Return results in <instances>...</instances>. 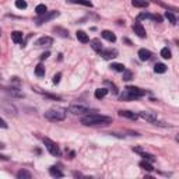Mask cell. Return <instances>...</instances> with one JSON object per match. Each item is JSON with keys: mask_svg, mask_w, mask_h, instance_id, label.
<instances>
[{"mask_svg": "<svg viewBox=\"0 0 179 179\" xmlns=\"http://www.w3.org/2000/svg\"><path fill=\"white\" fill-rule=\"evenodd\" d=\"M81 123L85 126H96V124H108L112 123V118L105 115H98V113H90L81 118Z\"/></svg>", "mask_w": 179, "mask_h": 179, "instance_id": "6da1fadb", "label": "cell"}, {"mask_svg": "<svg viewBox=\"0 0 179 179\" xmlns=\"http://www.w3.org/2000/svg\"><path fill=\"white\" fill-rule=\"evenodd\" d=\"M66 113H67V110L64 108H51L45 112V118L52 122H59V120H64Z\"/></svg>", "mask_w": 179, "mask_h": 179, "instance_id": "7a4b0ae2", "label": "cell"}, {"mask_svg": "<svg viewBox=\"0 0 179 179\" xmlns=\"http://www.w3.org/2000/svg\"><path fill=\"white\" fill-rule=\"evenodd\" d=\"M43 144H45V147L48 148V151L51 152L52 155H55V157H59V155H60V148H59V146H57L55 141H52L51 138L45 137V138H43Z\"/></svg>", "mask_w": 179, "mask_h": 179, "instance_id": "3957f363", "label": "cell"}, {"mask_svg": "<svg viewBox=\"0 0 179 179\" xmlns=\"http://www.w3.org/2000/svg\"><path fill=\"white\" fill-rule=\"evenodd\" d=\"M88 110H90V108L87 105H84V104H71L69 106V112L74 113V115H83Z\"/></svg>", "mask_w": 179, "mask_h": 179, "instance_id": "277c9868", "label": "cell"}, {"mask_svg": "<svg viewBox=\"0 0 179 179\" xmlns=\"http://www.w3.org/2000/svg\"><path fill=\"white\" fill-rule=\"evenodd\" d=\"M60 13L59 11H46L43 15H42L41 18H38L35 23H37V25H42L43 23H46V21H51V20L56 18V17H59Z\"/></svg>", "mask_w": 179, "mask_h": 179, "instance_id": "5b68a950", "label": "cell"}, {"mask_svg": "<svg viewBox=\"0 0 179 179\" xmlns=\"http://www.w3.org/2000/svg\"><path fill=\"white\" fill-rule=\"evenodd\" d=\"M124 90H126L127 92H130V94H132L136 99L140 98V96H143V95H146V91H144V90H140V88L133 87V85H129V87H126Z\"/></svg>", "mask_w": 179, "mask_h": 179, "instance_id": "8992f818", "label": "cell"}, {"mask_svg": "<svg viewBox=\"0 0 179 179\" xmlns=\"http://www.w3.org/2000/svg\"><path fill=\"white\" fill-rule=\"evenodd\" d=\"M138 116L143 118L144 120H147V122H151V123L157 120V115L154 113V112H146V110H144V112H140Z\"/></svg>", "mask_w": 179, "mask_h": 179, "instance_id": "52a82bcc", "label": "cell"}, {"mask_svg": "<svg viewBox=\"0 0 179 179\" xmlns=\"http://www.w3.org/2000/svg\"><path fill=\"white\" fill-rule=\"evenodd\" d=\"M138 20H154V21H158V23H161L162 21V18H161L160 15H152V14L150 13H141L138 14Z\"/></svg>", "mask_w": 179, "mask_h": 179, "instance_id": "ba28073f", "label": "cell"}, {"mask_svg": "<svg viewBox=\"0 0 179 179\" xmlns=\"http://www.w3.org/2000/svg\"><path fill=\"white\" fill-rule=\"evenodd\" d=\"M101 56L104 59H115L118 56V51L116 49H106V51L101 52Z\"/></svg>", "mask_w": 179, "mask_h": 179, "instance_id": "9c48e42d", "label": "cell"}, {"mask_svg": "<svg viewBox=\"0 0 179 179\" xmlns=\"http://www.w3.org/2000/svg\"><path fill=\"white\" fill-rule=\"evenodd\" d=\"M53 43V39L51 37H42L37 41V46H51Z\"/></svg>", "mask_w": 179, "mask_h": 179, "instance_id": "30bf717a", "label": "cell"}, {"mask_svg": "<svg viewBox=\"0 0 179 179\" xmlns=\"http://www.w3.org/2000/svg\"><path fill=\"white\" fill-rule=\"evenodd\" d=\"M133 29L140 38H146V29H144V27H143L140 23H134Z\"/></svg>", "mask_w": 179, "mask_h": 179, "instance_id": "8fae6325", "label": "cell"}, {"mask_svg": "<svg viewBox=\"0 0 179 179\" xmlns=\"http://www.w3.org/2000/svg\"><path fill=\"white\" fill-rule=\"evenodd\" d=\"M119 116L127 118V119H132V120H136L138 118V115H136L134 112H130V110H119Z\"/></svg>", "mask_w": 179, "mask_h": 179, "instance_id": "7c38bea8", "label": "cell"}, {"mask_svg": "<svg viewBox=\"0 0 179 179\" xmlns=\"http://www.w3.org/2000/svg\"><path fill=\"white\" fill-rule=\"evenodd\" d=\"M90 45H91V48L94 49L95 52H98V53H101L102 52V43L99 39H91L90 41Z\"/></svg>", "mask_w": 179, "mask_h": 179, "instance_id": "4fadbf2b", "label": "cell"}, {"mask_svg": "<svg viewBox=\"0 0 179 179\" xmlns=\"http://www.w3.org/2000/svg\"><path fill=\"white\" fill-rule=\"evenodd\" d=\"M138 57H140V60L146 62V60H148L151 57V52L148 51V49H140L138 51Z\"/></svg>", "mask_w": 179, "mask_h": 179, "instance_id": "5bb4252c", "label": "cell"}, {"mask_svg": "<svg viewBox=\"0 0 179 179\" xmlns=\"http://www.w3.org/2000/svg\"><path fill=\"white\" fill-rule=\"evenodd\" d=\"M102 38H105L106 41H109V42H115L116 41V37H115V34L112 31H108V29H105V31H102Z\"/></svg>", "mask_w": 179, "mask_h": 179, "instance_id": "9a60e30c", "label": "cell"}, {"mask_svg": "<svg viewBox=\"0 0 179 179\" xmlns=\"http://www.w3.org/2000/svg\"><path fill=\"white\" fill-rule=\"evenodd\" d=\"M76 37H77L78 41L83 42V43H87V42H90V38H88V35H87V34H85L84 31H77Z\"/></svg>", "mask_w": 179, "mask_h": 179, "instance_id": "2e32d148", "label": "cell"}, {"mask_svg": "<svg viewBox=\"0 0 179 179\" xmlns=\"http://www.w3.org/2000/svg\"><path fill=\"white\" fill-rule=\"evenodd\" d=\"M133 150H134L136 152H140L143 158H144V160H147V161H150V162H154V160H155L152 154H148V152H143L141 150H140V148H133Z\"/></svg>", "mask_w": 179, "mask_h": 179, "instance_id": "e0dca14e", "label": "cell"}, {"mask_svg": "<svg viewBox=\"0 0 179 179\" xmlns=\"http://www.w3.org/2000/svg\"><path fill=\"white\" fill-rule=\"evenodd\" d=\"M11 39H13L15 43H20V42L23 41V32L13 31V32H11Z\"/></svg>", "mask_w": 179, "mask_h": 179, "instance_id": "ac0fdd59", "label": "cell"}, {"mask_svg": "<svg viewBox=\"0 0 179 179\" xmlns=\"http://www.w3.org/2000/svg\"><path fill=\"white\" fill-rule=\"evenodd\" d=\"M69 3H73V4H81L85 6V7H92V3L90 0H69Z\"/></svg>", "mask_w": 179, "mask_h": 179, "instance_id": "d6986e66", "label": "cell"}, {"mask_svg": "<svg viewBox=\"0 0 179 179\" xmlns=\"http://www.w3.org/2000/svg\"><path fill=\"white\" fill-rule=\"evenodd\" d=\"M49 174H51L52 176H55V178H63V172L59 171L56 166H51V168H49Z\"/></svg>", "mask_w": 179, "mask_h": 179, "instance_id": "ffe728a7", "label": "cell"}, {"mask_svg": "<svg viewBox=\"0 0 179 179\" xmlns=\"http://www.w3.org/2000/svg\"><path fill=\"white\" fill-rule=\"evenodd\" d=\"M154 71L158 74H162L166 71V66L164 63H157L155 66H154Z\"/></svg>", "mask_w": 179, "mask_h": 179, "instance_id": "44dd1931", "label": "cell"}, {"mask_svg": "<svg viewBox=\"0 0 179 179\" xmlns=\"http://www.w3.org/2000/svg\"><path fill=\"white\" fill-rule=\"evenodd\" d=\"M106 94H108L106 88H98V90H95V98H98V99H102L104 96H106Z\"/></svg>", "mask_w": 179, "mask_h": 179, "instance_id": "7402d4cb", "label": "cell"}, {"mask_svg": "<svg viewBox=\"0 0 179 179\" xmlns=\"http://www.w3.org/2000/svg\"><path fill=\"white\" fill-rule=\"evenodd\" d=\"M32 175L29 174V172H28V171H25V169H21V171H18V172H17V178L18 179H29L31 178Z\"/></svg>", "mask_w": 179, "mask_h": 179, "instance_id": "603a6c76", "label": "cell"}, {"mask_svg": "<svg viewBox=\"0 0 179 179\" xmlns=\"http://www.w3.org/2000/svg\"><path fill=\"white\" fill-rule=\"evenodd\" d=\"M120 99H122V101H133V99H136V98H134V96L132 95L130 92H127L126 90H124L123 94L120 95Z\"/></svg>", "mask_w": 179, "mask_h": 179, "instance_id": "cb8c5ba5", "label": "cell"}, {"mask_svg": "<svg viewBox=\"0 0 179 179\" xmlns=\"http://www.w3.org/2000/svg\"><path fill=\"white\" fill-rule=\"evenodd\" d=\"M132 4L134 7H147L148 1H146V0H132Z\"/></svg>", "mask_w": 179, "mask_h": 179, "instance_id": "d4e9b609", "label": "cell"}, {"mask_svg": "<svg viewBox=\"0 0 179 179\" xmlns=\"http://www.w3.org/2000/svg\"><path fill=\"white\" fill-rule=\"evenodd\" d=\"M35 74H37L38 77H43L45 76V67L42 64H38L37 67H35Z\"/></svg>", "mask_w": 179, "mask_h": 179, "instance_id": "484cf974", "label": "cell"}, {"mask_svg": "<svg viewBox=\"0 0 179 179\" xmlns=\"http://www.w3.org/2000/svg\"><path fill=\"white\" fill-rule=\"evenodd\" d=\"M110 69H113L115 71H120V73L126 70V69H124V66L122 63H112V64H110Z\"/></svg>", "mask_w": 179, "mask_h": 179, "instance_id": "4316f807", "label": "cell"}, {"mask_svg": "<svg viewBox=\"0 0 179 179\" xmlns=\"http://www.w3.org/2000/svg\"><path fill=\"white\" fill-rule=\"evenodd\" d=\"M35 11H37L38 15H43V14L48 11V9H46V6L45 4H38L37 6V9H35Z\"/></svg>", "mask_w": 179, "mask_h": 179, "instance_id": "83f0119b", "label": "cell"}, {"mask_svg": "<svg viewBox=\"0 0 179 179\" xmlns=\"http://www.w3.org/2000/svg\"><path fill=\"white\" fill-rule=\"evenodd\" d=\"M165 17H166V20H168V21L172 24V25H175V24H176V17L174 15V13H171V11H166V13H165Z\"/></svg>", "mask_w": 179, "mask_h": 179, "instance_id": "f1b7e54d", "label": "cell"}, {"mask_svg": "<svg viewBox=\"0 0 179 179\" xmlns=\"http://www.w3.org/2000/svg\"><path fill=\"white\" fill-rule=\"evenodd\" d=\"M161 56H162L164 59H171V57H172L171 51L168 49V48H162V49H161Z\"/></svg>", "mask_w": 179, "mask_h": 179, "instance_id": "f546056e", "label": "cell"}, {"mask_svg": "<svg viewBox=\"0 0 179 179\" xmlns=\"http://www.w3.org/2000/svg\"><path fill=\"white\" fill-rule=\"evenodd\" d=\"M15 7L20 10L27 9V1L25 0H15Z\"/></svg>", "mask_w": 179, "mask_h": 179, "instance_id": "4dcf8cb0", "label": "cell"}, {"mask_svg": "<svg viewBox=\"0 0 179 179\" xmlns=\"http://www.w3.org/2000/svg\"><path fill=\"white\" fill-rule=\"evenodd\" d=\"M140 166L146 171H152L154 169V168L151 166V164H148V162H146V161H141V162H140Z\"/></svg>", "mask_w": 179, "mask_h": 179, "instance_id": "1f68e13d", "label": "cell"}, {"mask_svg": "<svg viewBox=\"0 0 179 179\" xmlns=\"http://www.w3.org/2000/svg\"><path fill=\"white\" fill-rule=\"evenodd\" d=\"M123 73V80H126V81H129V80H132V71H129V70H124V71H122Z\"/></svg>", "mask_w": 179, "mask_h": 179, "instance_id": "d6a6232c", "label": "cell"}, {"mask_svg": "<svg viewBox=\"0 0 179 179\" xmlns=\"http://www.w3.org/2000/svg\"><path fill=\"white\" fill-rule=\"evenodd\" d=\"M55 32H62V34H60L62 37H69V32L62 29V28H55Z\"/></svg>", "mask_w": 179, "mask_h": 179, "instance_id": "836d02e7", "label": "cell"}, {"mask_svg": "<svg viewBox=\"0 0 179 179\" xmlns=\"http://www.w3.org/2000/svg\"><path fill=\"white\" fill-rule=\"evenodd\" d=\"M60 77H62V74H60V73L55 74V76H53V83H55V84H59V81H60Z\"/></svg>", "mask_w": 179, "mask_h": 179, "instance_id": "e575fe53", "label": "cell"}, {"mask_svg": "<svg viewBox=\"0 0 179 179\" xmlns=\"http://www.w3.org/2000/svg\"><path fill=\"white\" fill-rule=\"evenodd\" d=\"M49 55H51L49 52H45V53H42V56H41V60H45V59H48V57H49Z\"/></svg>", "mask_w": 179, "mask_h": 179, "instance_id": "d590c367", "label": "cell"}, {"mask_svg": "<svg viewBox=\"0 0 179 179\" xmlns=\"http://www.w3.org/2000/svg\"><path fill=\"white\" fill-rule=\"evenodd\" d=\"M0 127H3V129H6V127H7V123H6L4 120L1 119V118H0Z\"/></svg>", "mask_w": 179, "mask_h": 179, "instance_id": "8d00e7d4", "label": "cell"}, {"mask_svg": "<svg viewBox=\"0 0 179 179\" xmlns=\"http://www.w3.org/2000/svg\"><path fill=\"white\" fill-rule=\"evenodd\" d=\"M1 148H4V144H3V143H0V150H1Z\"/></svg>", "mask_w": 179, "mask_h": 179, "instance_id": "74e56055", "label": "cell"}, {"mask_svg": "<svg viewBox=\"0 0 179 179\" xmlns=\"http://www.w3.org/2000/svg\"><path fill=\"white\" fill-rule=\"evenodd\" d=\"M0 34H1V28H0Z\"/></svg>", "mask_w": 179, "mask_h": 179, "instance_id": "f35d334b", "label": "cell"}]
</instances>
